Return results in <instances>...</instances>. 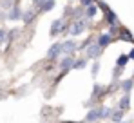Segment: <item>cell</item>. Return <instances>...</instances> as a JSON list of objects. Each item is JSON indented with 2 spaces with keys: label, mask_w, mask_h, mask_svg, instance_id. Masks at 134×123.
<instances>
[{
  "label": "cell",
  "mask_w": 134,
  "mask_h": 123,
  "mask_svg": "<svg viewBox=\"0 0 134 123\" xmlns=\"http://www.w3.org/2000/svg\"><path fill=\"white\" fill-rule=\"evenodd\" d=\"M87 25H89V22L87 18H78V20L74 22L72 25H71V29H69V33L72 35V36H76V35H82L85 29H87Z\"/></svg>",
  "instance_id": "obj_1"
},
{
  "label": "cell",
  "mask_w": 134,
  "mask_h": 123,
  "mask_svg": "<svg viewBox=\"0 0 134 123\" xmlns=\"http://www.w3.org/2000/svg\"><path fill=\"white\" fill-rule=\"evenodd\" d=\"M85 49H87V58H98L102 53V47L98 43H89Z\"/></svg>",
  "instance_id": "obj_2"
},
{
  "label": "cell",
  "mask_w": 134,
  "mask_h": 123,
  "mask_svg": "<svg viewBox=\"0 0 134 123\" xmlns=\"http://www.w3.org/2000/svg\"><path fill=\"white\" fill-rule=\"evenodd\" d=\"M62 53V43H54L49 51H47V58L49 60H56V56Z\"/></svg>",
  "instance_id": "obj_3"
},
{
  "label": "cell",
  "mask_w": 134,
  "mask_h": 123,
  "mask_svg": "<svg viewBox=\"0 0 134 123\" xmlns=\"http://www.w3.org/2000/svg\"><path fill=\"white\" fill-rule=\"evenodd\" d=\"M74 49H76V42L67 40V42H64V43H62V53L71 54V53H74Z\"/></svg>",
  "instance_id": "obj_4"
},
{
  "label": "cell",
  "mask_w": 134,
  "mask_h": 123,
  "mask_svg": "<svg viewBox=\"0 0 134 123\" xmlns=\"http://www.w3.org/2000/svg\"><path fill=\"white\" fill-rule=\"evenodd\" d=\"M60 67L64 69V71H67V69H71V67H74V58L69 54L67 58H64V60L60 62Z\"/></svg>",
  "instance_id": "obj_5"
},
{
  "label": "cell",
  "mask_w": 134,
  "mask_h": 123,
  "mask_svg": "<svg viewBox=\"0 0 134 123\" xmlns=\"http://www.w3.org/2000/svg\"><path fill=\"white\" fill-rule=\"evenodd\" d=\"M62 27H64V20H54L53 25H51V35H53V36L58 35V33L62 31Z\"/></svg>",
  "instance_id": "obj_6"
},
{
  "label": "cell",
  "mask_w": 134,
  "mask_h": 123,
  "mask_svg": "<svg viewBox=\"0 0 134 123\" xmlns=\"http://www.w3.org/2000/svg\"><path fill=\"white\" fill-rule=\"evenodd\" d=\"M109 42H111V35H102L98 38V45L100 47H105V45H109Z\"/></svg>",
  "instance_id": "obj_7"
},
{
  "label": "cell",
  "mask_w": 134,
  "mask_h": 123,
  "mask_svg": "<svg viewBox=\"0 0 134 123\" xmlns=\"http://www.w3.org/2000/svg\"><path fill=\"white\" fill-rule=\"evenodd\" d=\"M98 118H100V116H98V110H91L89 114H87V118H85V120H87V121H96Z\"/></svg>",
  "instance_id": "obj_8"
},
{
  "label": "cell",
  "mask_w": 134,
  "mask_h": 123,
  "mask_svg": "<svg viewBox=\"0 0 134 123\" xmlns=\"http://www.w3.org/2000/svg\"><path fill=\"white\" fill-rule=\"evenodd\" d=\"M111 114V109H107V107H103V109H98V116L100 118H107Z\"/></svg>",
  "instance_id": "obj_9"
},
{
  "label": "cell",
  "mask_w": 134,
  "mask_h": 123,
  "mask_svg": "<svg viewBox=\"0 0 134 123\" xmlns=\"http://www.w3.org/2000/svg\"><path fill=\"white\" fill-rule=\"evenodd\" d=\"M9 18H11V20H16V18H20V9H18V7H15V9L11 11Z\"/></svg>",
  "instance_id": "obj_10"
},
{
  "label": "cell",
  "mask_w": 134,
  "mask_h": 123,
  "mask_svg": "<svg viewBox=\"0 0 134 123\" xmlns=\"http://www.w3.org/2000/svg\"><path fill=\"white\" fill-rule=\"evenodd\" d=\"M127 62H129V56H127V54H121V56L118 58V65H120V67H123Z\"/></svg>",
  "instance_id": "obj_11"
},
{
  "label": "cell",
  "mask_w": 134,
  "mask_h": 123,
  "mask_svg": "<svg viewBox=\"0 0 134 123\" xmlns=\"http://www.w3.org/2000/svg\"><path fill=\"white\" fill-rule=\"evenodd\" d=\"M53 5H54V4H53V0L44 2V4H42V11H49V9H53Z\"/></svg>",
  "instance_id": "obj_12"
},
{
  "label": "cell",
  "mask_w": 134,
  "mask_h": 123,
  "mask_svg": "<svg viewBox=\"0 0 134 123\" xmlns=\"http://www.w3.org/2000/svg\"><path fill=\"white\" fill-rule=\"evenodd\" d=\"M94 15H96V7H94V5H89V7H87V18L94 16Z\"/></svg>",
  "instance_id": "obj_13"
},
{
  "label": "cell",
  "mask_w": 134,
  "mask_h": 123,
  "mask_svg": "<svg viewBox=\"0 0 134 123\" xmlns=\"http://www.w3.org/2000/svg\"><path fill=\"white\" fill-rule=\"evenodd\" d=\"M5 38H7V31L5 29H0V43H4Z\"/></svg>",
  "instance_id": "obj_14"
},
{
  "label": "cell",
  "mask_w": 134,
  "mask_h": 123,
  "mask_svg": "<svg viewBox=\"0 0 134 123\" xmlns=\"http://www.w3.org/2000/svg\"><path fill=\"white\" fill-rule=\"evenodd\" d=\"M120 107H121V109H127V107H129V96H125V98L121 100V103H120Z\"/></svg>",
  "instance_id": "obj_15"
},
{
  "label": "cell",
  "mask_w": 134,
  "mask_h": 123,
  "mask_svg": "<svg viewBox=\"0 0 134 123\" xmlns=\"http://www.w3.org/2000/svg\"><path fill=\"white\" fill-rule=\"evenodd\" d=\"M112 121H116V123L121 121V112H114V116H112Z\"/></svg>",
  "instance_id": "obj_16"
},
{
  "label": "cell",
  "mask_w": 134,
  "mask_h": 123,
  "mask_svg": "<svg viewBox=\"0 0 134 123\" xmlns=\"http://www.w3.org/2000/svg\"><path fill=\"white\" fill-rule=\"evenodd\" d=\"M131 87H132V82L131 80H127V82L123 83V91H131Z\"/></svg>",
  "instance_id": "obj_17"
},
{
  "label": "cell",
  "mask_w": 134,
  "mask_h": 123,
  "mask_svg": "<svg viewBox=\"0 0 134 123\" xmlns=\"http://www.w3.org/2000/svg\"><path fill=\"white\" fill-rule=\"evenodd\" d=\"M98 69H100V65H98V63H94V65H92V76H96V74H98Z\"/></svg>",
  "instance_id": "obj_18"
},
{
  "label": "cell",
  "mask_w": 134,
  "mask_h": 123,
  "mask_svg": "<svg viewBox=\"0 0 134 123\" xmlns=\"http://www.w3.org/2000/svg\"><path fill=\"white\" fill-rule=\"evenodd\" d=\"M31 18H33V13H31V11H27V13H25V16H24V20H25V22H29Z\"/></svg>",
  "instance_id": "obj_19"
},
{
  "label": "cell",
  "mask_w": 134,
  "mask_h": 123,
  "mask_svg": "<svg viewBox=\"0 0 134 123\" xmlns=\"http://www.w3.org/2000/svg\"><path fill=\"white\" fill-rule=\"evenodd\" d=\"M121 38H123V40H131V35H129V33H125V31H123V33H121Z\"/></svg>",
  "instance_id": "obj_20"
},
{
  "label": "cell",
  "mask_w": 134,
  "mask_h": 123,
  "mask_svg": "<svg viewBox=\"0 0 134 123\" xmlns=\"http://www.w3.org/2000/svg\"><path fill=\"white\" fill-rule=\"evenodd\" d=\"M82 5H87L89 7V5H92V0H82Z\"/></svg>",
  "instance_id": "obj_21"
},
{
  "label": "cell",
  "mask_w": 134,
  "mask_h": 123,
  "mask_svg": "<svg viewBox=\"0 0 134 123\" xmlns=\"http://www.w3.org/2000/svg\"><path fill=\"white\" fill-rule=\"evenodd\" d=\"M83 65H85V62H83V60H82V62H78V63H74V67H78V69H82Z\"/></svg>",
  "instance_id": "obj_22"
},
{
  "label": "cell",
  "mask_w": 134,
  "mask_h": 123,
  "mask_svg": "<svg viewBox=\"0 0 134 123\" xmlns=\"http://www.w3.org/2000/svg\"><path fill=\"white\" fill-rule=\"evenodd\" d=\"M107 18H109V22H116V16H114V13H109V16H107Z\"/></svg>",
  "instance_id": "obj_23"
},
{
  "label": "cell",
  "mask_w": 134,
  "mask_h": 123,
  "mask_svg": "<svg viewBox=\"0 0 134 123\" xmlns=\"http://www.w3.org/2000/svg\"><path fill=\"white\" fill-rule=\"evenodd\" d=\"M129 58H132V60H134V49L131 51V53H129Z\"/></svg>",
  "instance_id": "obj_24"
}]
</instances>
